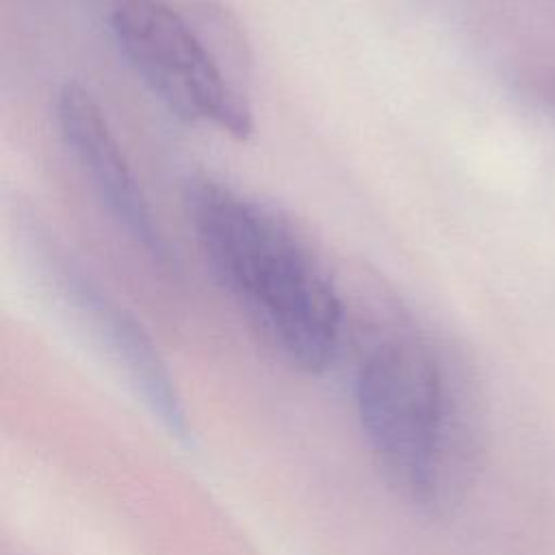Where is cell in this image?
Listing matches in <instances>:
<instances>
[{"label":"cell","mask_w":555,"mask_h":555,"mask_svg":"<svg viewBox=\"0 0 555 555\" xmlns=\"http://www.w3.org/2000/svg\"><path fill=\"white\" fill-rule=\"evenodd\" d=\"M184 202L217 282L288 362L325 371L340 347L343 301L308 245L280 215L221 180L193 178Z\"/></svg>","instance_id":"1"},{"label":"cell","mask_w":555,"mask_h":555,"mask_svg":"<svg viewBox=\"0 0 555 555\" xmlns=\"http://www.w3.org/2000/svg\"><path fill=\"white\" fill-rule=\"evenodd\" d=\"M353 399L386 479L412 505L444 512L468 488L479 412L462 379L416 336H388L358 362Z\"/></svg>","instance_id":"2"},{"label":"cell","mask_w":555,"mask_h":555,"mask_svg":"<svg viewBox=\"0 0 555 555\" xmlns=\"http://www.w3.org/2000/svg\"><path fill=\"white\" fill-rule=\"evenodd\" d=\"M113 39L152 95L191 124L215 126L247 139L254 115L230 85L206 43L163 0H117L111 11Z\"/></svg>","instance_id":"3"},{"label":"cell","mask_w":555,"mask_h":555,"mask_svg":"<svg viewBox=\"0 0 555 555\" xmlns=\"http://www.w3.org/2000/svg\"><path fill=\"white\" fill-rule=\"evenodd\" d=\"M54 117L67 150L119 228L154 264L176 271V254L95 98L82 85L65 82L54 100Z\"/></svg>","instance_id":"4"},{"label":"cell","mask_w":555,"mask_h":555,"mask_svg":"<svg viewBox=\"0 0 555 555\" xmlns=\"http://www.w3.org/2000/svg\"><path fill=\"white\" fill-rule=\"evenodd\" d=\"M52 251L43 249L48 267L46 273L54 278L69 306L80 314L82 321H87L91 332L121 366L158 421L176 438H189L186 412L176 384L141 323L95 284H91V280L72 267V262L56 258Z\"/></svg>","instance_id":"5"}]
</instances>
